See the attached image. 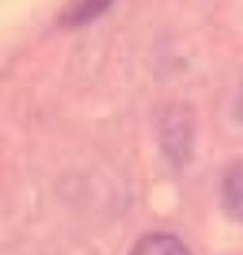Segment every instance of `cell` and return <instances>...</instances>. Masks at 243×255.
I'll return each instance as SVG.
<instances>
[{"instance_id":"277c9868","label":"cell","mask_w":243,"mask_h":255,"mask_svg":"<svg viewBox=\"0 0 243 255\" xmlns=\"http://www.w3.org/2000/svg\"><path fill=\"white\" fill-rule=\"evenodd\" d=\"M236 117H239V122H243V86H241L239 98H236Z\"/></svg>"},{"instance_id":"3957f363","label":"cell","mask_w":243,"mask_h":255,"mask_svg":"<svg viewBox=\"0 0 243 255\" xmlns=\"http://www.w3.org/2000/svg\"><path fill=\"white\" fill-rule=\"evenodd\" d=\"M112 7V2H79V5H72L62 12L60 17V24L62 26H69V29H77V26H84V24L93 22L96 17H100L103 12H108Z\"/></svg>"},{"instance_id":"7a4b0ae2","label":"cell","mask_w":243,"mask_h":255,"mask_svg":"<svg viewBox=\"0 0 243 255\" xmlns=\"http://www.w3.org/2000/svg\"><path fill=\"white\" fill-rule=\"evenodd\" d=\"M129 255H193L188 246L172 234H148L138 239Z\"/></svg>"},{"instance_id":"6da1fadb","label":"cell","mask_w":243,"mask_h":255,"mask_svg":"<svg viewBox=\"0 0 243 255\" xmlns=\"http://www.w3.org/2000/svg\"><path fill=\"white\" fill-rule=\"evenodd\" d=\"M220 203L222 210L232 220L243 222V160L234 162L224 172L220 184Z\"/></svg>"}]
</instances>
